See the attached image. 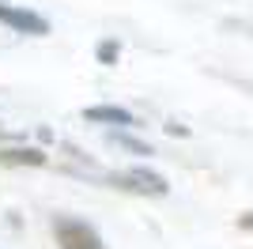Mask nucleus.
Returning a JSON list of instances; mask_svg holds the SVG:
<instances>
[{"label": "nucleus", "mask_w": 253, "mask_h": 249, "mask_svg": "<svg viewBox=\"0 0 253 249\" xmlns=\"http://www.w3.org/2000/svg\"><path fill=\"white\" fill-rule=\"evenodd\" d=\"M84 117L91 124H132V114L121 106H91V110H84Z\"/></svg>", "instance_id": "39448f33"}, {"label": "nucleus", "mask_w": 253, "mask_h": 249, "mask_svg": "<svg viewBox=\"0 0 253 249\" xmlns=\"http://www.w3.org/2000/svg\"><path fill=\"white\" fill-rule=\"evenodd\" d=\"M238 227H250L253 230V215H242V219H238Z\"/></svg>", "instance_id": "0eeeda50"}, {"label": "nucleus", "mask_w": 253, "mask_h": 249, "mask_svg": "<svg viewBox=\"0 0 253 249\" xmlns=\"http://www.w3.org/2000/svg\"><path fill=\"white\" fill-rule=\"evenodd\" d=\"M0 23H8L11 31H23V34H49V23H45L42 15L11 8V4H0Z\"/></svg>", "instance_id": "7ed1b4c3"}, {"label": "nucleus", "mask_w": 253, "mask_h": 249, "mask_svg": "<svg viewBox=\"0 0 253 249\" xmlns=\"http://www.w3.org/2000/svg\"><path fill=\"white\" fill-rule=\"evenodd\" d=\"M110 181H114V185H121V189H132V193H144V197H167V193H170L167 177L155 174V170H144V166L125 170V174H114Z\"/></svg>", "instance_id": "f03ea898"}, {"label": "nucleus", "mask_w": 253, "mask_h": 249, "mask_svg": "<svg viewBox=\"0 0 253 249\" xmlns=\"http://www.w3.org/2000/svg\"><path fill=\"white\" fill-rule=\"evenodd\" d=\"M53 234H57V246L61 249H106L102 238H98L95 227H87L84 219H72V215H61L53 223Z\"/></svg>", "instance_id": "f257e3e1"}, {"label": "nucleus", "mask_w": 253, "mask_h": 249, "mask_svg": "<svg viewBox=\"0 0 253 249\" xmlns=\"http://www.w3.org/2000/svg\"><path fill=\"white\" fill-rule=\"evenodd\" d=\"M117 57H121V45H117V42H98V61L102 64H117Z\"/></svg>", "instance_id": "423d86ee"}, {"label": "nucleus", "mask_w": 253, "mask_h": 249, "mask_svg": "<svg viewBox=\"0 0 253 249\" xmlns=\"http://www.w3.org/2000/svg\"><path fill=\"white\" fill-rule=\"evenodd\" d=\"M0 136H4V128H0Z\"/></svg>", "instance_id": "6e6552de"}, {"label": "nucleus", "mask_w": 253, "mask_h": 249, "mask_svg": "<svg viewBox=\"0 0 253 249\" xmlns=\"http://www.w3.org/2000/svg\"><path fill=\"white\" fill-rule=\"evenodd\" d=\"M0 166H45V151H38V147H0Z\"/></svg>", "instance_id": "20e7f679"}]
</instances>
